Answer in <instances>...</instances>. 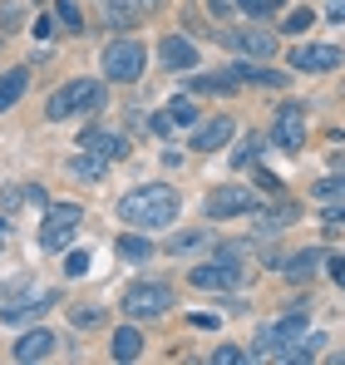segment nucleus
Returning <instances> with one entry per match:
<instances>
[{
    "mask_svg": "<svg viewBox=\"0 0 345 365\" xmlns=\"http://www.w3.org/2000/svg\"><path fill=\"white\" fill-rule=\"evenodd\" d=\"M143 64H148V50H143L133 35H118V40L104 45L99 69H104V79H109V84H133V79L143 74Z\"/></svg>",
    "mask_w": 345,
    "mask_h": 365,
    "instance_id": "obj_3",
    "label": "nucleus"
},
{
    "mask_svg": "<svg viewBox=\"0 0 345 365\" xmlns=\"http://www.w3.org/2000/svg\"><path fill=\"white\" fill-rule=\"evenodd\" d=\"M187 282H192L197 292H237V287L247 282V267H242V257H237V252H222V257H212V262L192 267V272H187Z\"/></svg>",
    "mask_w": 345,
    "mask_h": 365,
    "instance_id": "obj_4",
    "label": "nucleus"
},
{
    "mask_svg": "<svg viewBox=\"0 0 345 365\" xmlns=\"http://www.w3.org/2000/svg\"><path fill=\"white\" fill-rule=\"evenodd\" d=\"M192 89L197 94H232V89H242L232 74H192Z\"/></svg>",
    "mask_w": 345,
    "mask_h": 365,
    "instance_id": "obj_25",
    "label": "nucleus"
},
{
    "mask_svg": "<svg viewBox=\"0 0 345 365\" xmlns=\"http://www.w3.org/2000/svg\"><path fill=\"white\" fill-rule=\"evenodd\" d=\"M25 89H30V69H5V74H0V114L15 109V104L25 99Z\"/></svg>",
    "mask_w": 345,
    "mask_h": 365,
    "instance_id": "obj_18",
    "label": "nucleus"
},
{
    "mask_svg": "<svg viewBox=\"0 0 345 365\" xmlns=\"http://www.w3.org/2000/svg\"><path fill=\"white\" fill-rule=\"evenodd\" d=\"M232 79H237V84H267V89H282V84H287V74L262 69V64H252V60H237V64H232Z\"/></svg>",
    "mask_w": 345,
    "mask_h": 365,
    "instance_id": "obj_17",
    "label": "nucleus"
},
{
    "mask_svg": "<svg viewBox=\"0 0 345 365\" xmlns=\"http://www.w3.org/2000/svg\"><path fill=\"white\" fill-rule=\"evenodd\" d=\"M89 272V252H69L64 257V277H84Z\"/></svg>",
    "mask_w": 345,
    "mask_h": 365,
    "instance_id": "obj_32",
    "label": "nucleus"
},
{
    "mask_svg": "<svg viewBox=\"0 0 345 365\" xmlns=\"http://www.w3.org/2000/svg\"><path fill=\"white\" fill-rule=\"evenodd\" d=\"M311 192H316V202H321V207H331V202H345V173H336V178H321L316 187H311Z\"/></svg>",
    "mask_w": 345,
    "mask_h": 365,
    "instance_id": "obj_26",
    "label": "nucleus"
},
{
    "mask_svg": "<svg viewBox=\"0 0 345 365\" xmlns=\"http://www.w3.org/2000/svg\"><path fill=\"white\" fill-rule=\"evenodd\" d=\"M326 15H331V20L341 25V20H345V0H331V5H326Z\"/></svg>",
    "mask_w": 345,
    "mask_h": 365,
    "instance_id": "obj_37",
    "label": "nucleus"
},
{
    "mask_svg": "<svg viewBox=\"0 0 345 365\" xmlns=\"http://www.w3.org/2000/svg\"><path fill=\"white\" fill-rule=\"evenodd\" d=\"M138 5H143V10H158V5H163V0H138Z\"/></svg>",
    "mask_w": 345,
    "mask_h": 365,
    "instance_id": "obj_38",
    "label": "nucleus"
},
{
    "mask_svg": "<svg viewBox=\"0 0 345 365\" xmlns=\"http://www.w3.org/2000/svg\"><path fill=\"white\" fill-rule=\"evenodd\" d=\"M177 207H182V197H177V187H168V182H143V187H133V192L118 197V217L128 227H143V232L168 227L172 217H177Z\"/></svg>",
    "mask_w": 345,
    "mask_h": 365,
    "instance_id": "obj_1",
    "label": "nucleus"
},
{
    "mask_svg": "<svg viewBox=\"0 0 345 365\" xmlns=\"http://www.w3.org/2000/svg\"><path fill=\"white\" fill-rule=\"evenodd\" d=\"M55 331H25V336H20V341H15V351H10V356H15V361H50V356H55Z\"/></svg>",
    "mask_w": 345,
    "mask_h": 365,
    "instance_id": "obj_13",
    "label": "nucleus"
},
{
    "mask_svg": "<svg viewBox=\"0 0 345 365\" xmlns=\"http://www.w3.org/2000/svg\"><path fill=\"white\" fill-rule=\"evenodd\" d=\"M143 356V336H138V326H118L114 331V361H138Z\"/></svg>",
    "mask_w": 345,
    "mask_h": 365,
    "instance_id": "obj_21",
    "label": "nucleus"
},
{
    "mask_svg": "<svg viewBox=\"0 0 345 365\" xmlns=\"http://www.w3.org/2000/svg\"><path fill=\"white\" fill-rule=\"evenodd\" d=\"M257 217V232H282V227H291L296 217H301V207L296 202H282V207H272V212H252Z\"/></svg>",
    "mask_w": 345,
    "mask_h": 365,
    "instance_id": "obj_20",
    "label": "nucleus"
},
{
    "mask_svg": "<svg viewBox=\"0 0 345 365\" xmlns=\"http://www.w3.org/2000/svg\"><path fill=\"white\" fill-rule=\"evenodd\" d=\"M138 0H99V20L109 25V30H133V20H138Z\"/></svg>",
    "mask_w": 345,
    "mask_h": 365,
    "instance_id": "obj_14",
    "label": "nucleus"
},
{
    "mask_svg": "<svg viewBox=\"0 0 345 365\" xmlns=\"http://www.w3.org/2000/svg\"><path fill=\"white\" fill-rule=\"evenodd\" d=\"M242 212H257L252 187H212V197H207V217L212 222H227V217H242Z\"/></svg>",
    "mask_w": 345,
    "mask_h": 365,
    "instance_id": "obj_8",
    "label": "nucleus"
},
{
    "mask_svg": "<svg viewBox=\"0 0 345 365\" xmlns=\"http://www.w3.org/2000/svg\"><path fill=\"white\" fill-rule=\"evenodd\" d=\"M69 321L84 331V326H99V321H104V311H99V306H74V311H69Z\"/></svg>",
    "mask_w": 345,
    "mask_h": 365,
    "instance_id": "obj_29",
    "label": "nucleus"
},
{
    "mask_svg": "<svg viewBox=\"0 0 345 365\" xmlns=\"http://www.w3.org/2000/svg\"><path fill=\"white\" fill-rule=\"evenodd\" d=\"M262 158V133H247L237 148H232V168H247V163H257Z\"/></svg>",
    "mask_w": 345,
    "mask_h": 365,
    "instance_id": "obj_27",
    "label": "nucleus"
},
{
    "mask_svg": "<svg viewBox=\"0 0 345 365\" xmlns=\"http://www.w3.org/2000/svg\"><path fill=\"white\" fill-rule=\"evenodd\" d=\"M69 173H74L79 182H99L104 173H109V158L89 148V153H79V158H69Z\"/></svg>",
    "mask_w": 345,
    "mask_h": 365,
    "instance_id": "obj_19",
    "label": "nucleus"
},
{
    "mask_svg": "<svg viewBox=\"0 0 345 365\" xmlns=\"http://www.w3.org/2000/svg\"><path fill=\"white\" fill-rule=\"evenodd\" d=\"M163 311H172V287H163V282H133L123 292V316L128 321H153Z\"/></svg>",
    "mask_w": 345,
    "mask_h": 365,
    "instance_id": "obj_5",
    "label": "nucleus"
},
{
    "mask_svg": "<svg viewBox=\"0 0 345 365\" xmlns=\"http://www.w3.org/2000/svg\"><path fill=\"white\" fill-rule=\"evenodd\" d=\"M207 242H212V227H187V232H172L168 237V252L182 257V252H197V247H207Z\"/></svg>",
    "mask_w": 345,
    "mask_h": 365,
    "instance_id": "obj_23",
    "label": "nucleus"
},
{
    "mask_svg": "<svg viewBox=\"0 0 345 365\" xmlns=\"http://www.w3.org/2000/svg\"><path fill=\"white\" fill-rule=\"evenodd\" d=\"M0 20H5V25H20V5H15V0H10V5H5V10H0Z\"/></svg>",
    "mask_w": 345,
    "mask_h": 365,
    "instance_id": "obj_36",
    "label": "nucleus"
},
{
    "mask_svg": "<svg viewBox=\"0 0 345 365\" xmlns=\"http://www.w3.org/2000/svg\"><path fill=\"white\" fill-rule=\"evenodd\" d=\"M79 222H84V207H79V202H55V207L45 212V227H40V247H45V252H64V247L74 242Z\"/></svg>",
    "mask_w": 345,
    "mask_h": 365,
    "instance_id": "obj_6",
    "label": "nucleus"
},
{
    "mask_svg": "<svg viewBox=\"0 0 345 365\" xmlns=\"http://www.w3.org/2000/svg\"><path fill=\"white\" fill-rule=\"evenodd\" d=\"M227 138H232V119L217 114L212 123H202V128L192 133V148H197V153H212V148H227Z\"/></svg>",
    "mask_w": 345,
    "mask_h": 365,
    "instance_id": "obj_15",
    "label": "nucleus"
},
{
    "mask_svg": "<svg viewBox=\"0 0 345 365\" xmlns=\"http://www.w3.org/2000/svg\"><path fill=\"white\" fill-rule=\"evenodd\" d=\"M311 20H316V15H311L306 5H296V10H291V15H287V30H291V35H301V30H306Z\"/></svg>",
    "mask_w": 345,
    "mask_h": 365,
    "instance_id": "obj_33",
    "label": "nucleus"
},
{
    "mask_svg": "<svg viewBox=\"0 0 345 365\" xmlns=\"http://www.w3.org/2000/svg\"><path fill=\"white\" fill-rule=\"evenodd\" d=\"M232 5H242L247 15H267L272 10V0H232Z\"/></svg>",
    "mask_w": 345,
    "mask_h": 365,
    "instance_id": "obj_35",
    "label": "nucleus"
},
{
    "mask_svg": "<svg viewBox=\"0 0 345 365\" xmlns=\"http://www.w3.org/2000/svg\"><path fill=\"white\" fill-rule=\"evenodd\" d=\"M345 55L336 45H301V50H291V69L296 74H331Z\"/></svg>",
    "mask_w": 345,
    "mask_h": 365,
    "instance_id": "obj_10",
    "label": "nucleus"
},
{
    "mask_svg": "<svg viewBox=\"0 0 345 365\" xmlns=\"http://www.w3.org/2000/svg\"><path fill=\"white\" fill-rule=\"evenodd\" d=\"M79 148H94V153H104V158H123L128 153V138H118V133H104V128H84V138H79Z\"/></svg>",
    "mask_w": 345,
    "mask_h": 365,
    "instance_id": "obj_16",
    "label": "nucleus"
},
{
    "mask_svg": "<svg viewBox=\"0 0 345 365\" xmlns=\"http://www.w3.org/2000/svg\"><path fill=\"white\" fill-rule=\"evenodd\" d=\"M55 302H59L55 292H35V297H25V302H15V306H0V321L5 326H30V321H40Z\"/></svg>",
    "mask_w": 345,
    "mask_h": 365,
    "instance_id": "obj_12",
    "label": "nucleus"
},
{
    "mask_svg": "<svg viewBox=\"0 0 345 365\" xmlns=\"http://www.w3.org/2000/svg\"><path fill=\"white\" fill-rule=\"evenodd\" d=\"M55 15L64 30H84V10H79V0H55Z\"/></svg>",
    "mask_w": 345,
    "mask_h": 365,
    "instance_id": "obj_28",
    "label": "nucleus"
},
{
    "mask_svg": "<svg viewBox=\"0 0 345 365\" xmlns=\"http://www.w3.org/2000/svg\"><path fill=\"white\" fill-rule=\"evenodd\" d=\"M272 143L282 153H296L306 148V104H282L277 109V123H272Z\"/></svg>",
    "mask_w": 345,
    "mask_h": 365,
    "instance_id": "obj_7",
    "label": "nucleus"
},
{
    "mask_svg": "<svg viewBox=\"0 0 345 365\" xmlns=\"http://www.w3.org/2000/svg\"><path fill=\"white\" fill-rule=\"evenodd\" d=\"M104 104H109V89L99 79H69V84H59L55 94L45 99V119L64 123V119H74V114H99Z\"/></svg>",
    "mask_w": 345,
    "mask_h": 365,
    "instance_id": "obj_2",
    "label": "nucleus"
},
{
    "mask_svg": "<svg viewBox=\"0 0 345 365\" xmlns=\"http://www.w3.org/2000/svg\"><path fill=\"white\" fill-rule=\"evenodd\" d=\"M326 227H345V202H331L326 207Z\"/></svg>",
    "mask_w": 345,
    "mask_h": 365,
    "instance_id": "obj_34",
    "label": "nucleus"
},
{
    "mask_svg": "<svg viewBox=\"0 0 345 365\" xmlns=\"http://www.w3.org/2000/svg\"><path fill=\"white\" fill-rule=\"evenodd\" d=\"M321 262H326V252H321V247H306V252H296V257H291L282 272H287V277H316V267H321Z\"/></svg>",
    "mask_w": 345,
    "mask_h": 365,
    "instance_id": "obj_22",
    "label": "nucleus"
},
{
    "mask_svg": "<svg viewBox=\"0 0 345 365\" xmlns=\"http://www.w3.org/2000/svg\"><path fill=\"white\" fill-rule=\"evenodd\" d=\"M242 361H247L242 346H212V365H242Z\"/></svg>",
    "mask_w": 345,
    "mask_h": 365,
    "instance_id": "obj_30",
    "label": "nucleus"
},
{
    "mask_svg": "<svg viewBox=\"0 0 345 365\" xmlns=\"http://www.w3.org/2000/svg\"><path fill=\"white\" fill-rule=\"evenodd\" d=\"M158 60H163V69H172V74H192V69H197V45L182 40V35H163V40H158Z\"/></svg>",
    "mask_w": 345,
    "mask_h": 365,
    "instance_id": "obj_11",
    "label": "nucleus"
},
{
    "mask_svg": "<svg viewBox=\"0 0 345 365\" xmlns=\"http://www.w3.org/2000/svg\"><path fill=\"white\" fill-rule=\"evenodd\" d=\"M114 252L123 257V262H148V257H153V242H148V237H133V232H123V237L114 242Z\"/></svg>",
    "mask_w": 345,
    "mask_h": 365,
    "instance_id": "obj_24",
    "label": "nucleus"
},
{
    "mask_svg": "<svg viewBox=\"0 0 345 365\" xmlns=\"http://www.w3.org/2000/svg\"><path fill=\"white\" fill-rule=\"evenodd\" d=\"M222 40L242 60H272L277 55V35H267V30H222Z\"/></svg>",
    "mask_w": 345,
    "mask_h": 365,
    "instance_id": "obj_9",
    "label": "nucleus"
},
{
    "mask_svg": "<svg viewBox=\"0 0 345 365\" xmlns=\"http://www.w3.org/2000/svg\"><path fill=\"white\" fill-rule=\"evenodd\" d=\"M168 119H172V123H192V119H197L192 99H172V104H168Z\"/></svg>",
    "mask_w": 345,
    "mask_h": 365,
    "instance_id": "obj_31",
    "label": "nucleus"
}]
</instances>
